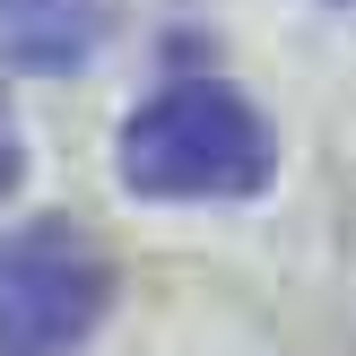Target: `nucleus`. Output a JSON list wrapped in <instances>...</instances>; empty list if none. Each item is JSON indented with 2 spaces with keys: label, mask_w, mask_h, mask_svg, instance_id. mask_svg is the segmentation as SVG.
<instances>
[{
  "label": "nucleus",
  "mask_w": 356,
  "mask_h": 356,
  "mask_svg": "<svg viewBox=\"0 0 356 356\" xmlns=\"http://www.w3.org/2000/svg\"><path fill=\"white\" fill-rule=\"evenodd\" d=\"M270 122L226 79H174L122 122V183L139 200H243L270 183Z\"/></svg>",
  "instance_id": "f257e3e1"
},
{
  "label": "nucleus",
  "mask_w": 356,
  "mask_h": 356,
  "mask_svg": "<svg viewBox=\"0 0 356 356\" xmlns=\"http://www.w3.org/2000/svg\"><path fill=\"white\" fill-rule=\"evenodd\" d=\"M0 44L35 79H70L104 44V0H0Z\"/></svg>",
  "instance_id": "7ed1b4c3"
},
{
  "label": "nucleus",
  "mask_w": 356,
  "mask_h": 356,
  "mask_svg": "<svg viewBox=\"0 0 356 356\" xmlns=\"http://www.w3.org/2000/svg\"><path fill=\"white\" fill-rule=\"evenodd\" d=\"M113 305V261L70 218L0 235V356H79Z\"/></svg>",
  "instance_id": "f03ea898"
},
{
  "label": "nucleus",
  "mask_w": 356,
  "mask_h": 356,
  "mask_svg": "<svg viewBox=\"0 0 356 356\" xmlns=\"http://www.w3.org/2000/svg\"><path fill=\"white\" fill-rule=\"evenodd\" d=\"M17 165H26V156H17V131H9V104H0V191H17Z\"/></svg>",
  "instance_id": "20e7f679"
}]
</instances>
